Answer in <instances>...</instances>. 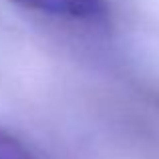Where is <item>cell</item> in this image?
<instances>
[{"label": "cell", "mask_w": 159, "mask_h": 159, "mask_svg": "<svg viewBox=\"0 0 159 159\" xmlns=\"http://www.w3.org/2000/svg\"><path fill=\"white\" fill-rule=\"evenodd\" d=\"M28 10L77 22H105L109 18L107 0H10Z\"/></svg>", "instance_id": "obj_1"}, {"label": "cell", "mask_w": 159, "mask_h": 159, "mask_svg": "<svg viewBox=\"0 0 159 159\" xmlns=\"http://www.w3.org/2000/svg\"><path fill=\"white\" fill-rule=\"evenodd\" d=\"M0 159H34V155L16 135L0 127Z\"/></svg>", "instance_id": "obj_2"}]
</instances>
